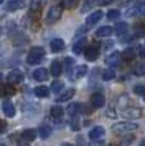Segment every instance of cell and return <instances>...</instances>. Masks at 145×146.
I'll return each instance as SVG.
<instances>
[{
  "label": "cell",
  "instance_id": "6da1fadb",
  "mask_svg": "<svg viewBox=\"0 0 145 146\" xmlns=\"http://www.w3.org/2000/svg\"><path fill=\"white\" fill-rule=\"evenodd\" d=\"M44 56H45V50L41 46H35L30 50L27 55V63L31 64V66H35V64H39L43 62Z\"/></svg>",
  "mask_w": 145,
  "mask_h": 146
},
{
  "label": "cell",
  "instance_id": "7a4b0ae2",
  "mask_svg": "<svg viewBox=\"0 0 145 146\" xmlns=\"http://www.w3.org/2000/svg\"><path fill=\"white\" fill-rule=\"evenodd\" d=\"M138 129V124L136 123H131V122H120V123H116L112 127V131L117 135H125L128 132H132Z\"/></svg>",
  "mask_w": 145,
  "mask_h": 146
},
{
  "label": "cell",
  "instance_id": "3957f363",
  "mask_svg": "<svg viewBox=\"0 0 145 146\" xmlns=\"http://www.w3.org/2000/svg\"><path fill=\"white\" fill-rule=\"evenodd\" d=\"M62 10L63 9H62L61 5H54V7H51L50 9H49L48 14H46V18H45L46 23L57 22V21L61 18V15H62Z\"/></svg>",
  "mask_w": 145,
  "mask_h": 146
},
{
  "label": "cell",
  "instance_id": "277c9868",
  "mask_svg": "<svg viewBox=\"0 0 145 146\" xmlns=\"http://www.w3.org/2000/svg\"><path fill=\"white\" fill-rule=\"evenodd\" d=\"M125 14H126V17H128V18H135V17H140V15H145V3L128 8Z\"/></svg>",
  "mask_w": 145,
  "mask_h": 146
},
{
  "label": "cell",
  "instance_id": "5b68a950",
  "mask_svg": "<svg viewBox=\"0 0 145 146\" xmlns=\"http://www.w3.org/2000/svg\"><path fill=\"white\" fill-rule=\"evenodd\" d=\"M141 109H139V108H135V106H128V108H125L122 110V115L125 117V118H127V119H138V118H140L141 117Z\"/></svg>",
  "mask_w": 145,
  "mask_h": 146
},
{
  "label": "cell",
  "instance_id": "8992f818",
  "mask_svg": "<svg viewBox=\"0 0 145 146\" xmlns=\"http://www.w3.org/2000/svg\"><path fill=\"white\" fill-rule=\"evenodd\" d=\"M99 56V48L95 45H90L86 46L85 49V58L87 59L89 62H95Z\"/></svg>",
  "mask_w": 145,
  "mask_h": 146
},
{
  "label": "cell",
  "instance_id": "52a82bcc",
  "mask_svg": "<svg viewBox=\"0 0 145 146\" xmlns=\"http://www.w3.org/2000/svg\"><path fill=\"white\" fill-rule=\"evenodd\" d=\"M46 0H32L30 4V14H40L43 8L45 7Z\"/></svg>",
  "mask_w": 145,
  "mask_h": 146
},
{
  "label": "cell",
  "instance_id": "ba28073f",
  "mask_svg": "<svg viewBox=\"0 0 145 146\" xmlns=\"http://www.w3.org/2000/svg\"><path fill=\"white\" fill-rule=\"evenodd\" d=\"M90 103H91V105L94 108H102L105 103V98L102 92H95L90 98Z\"/></svg>",
  "mask_w": 145,
  "mask_h": 146
},
{
  "label": "cell",
  "instance_id": "9c48e42d",
  "mask_svg": "<svg viewBox=\"0 0 145 146\" xmlns=\"http://www.w3.org/2000/svg\"><path fill=\"white\" fill-rule=\"evenodd\" d=\"M120 62H121V53H118V51H114V53H112L110 55L107 56V59H105V63H107V66H109L110 68L118 67V66H120Z\"/></svg>",
  "mask_w": 145,
  "mask_h": 146
},
{
  "label": "cell",
  "instance_id": "30bf717a",
  "mask_svg": "<svg viewBox=\"0 0 145 146\" xmlns=\"http://www.w3.org/2000/svg\"><path fill=\"white\" fill-rule=\"evenodd\" d=\"M86 73H87L86 66H78V67H76V68H72V71L69 72L68 74L71 76L72 80H77V78H80V77H84Z\"/></svg>",
  "mask_w": 145,
  "mask_h": 146
},
{
  "label": "cell",
  "instance_id": "8fae6325",
  "mask_svg": "<svg viewBox=\"0 0 145 146\" xmlns=\"http://www.w3.org/2000/svg\"><path fill=\"white\" fill-rule=\"evenodd\" d=\"M85 106L82 105V104H78V103H72L68 105V108H67V110H68V114L72 117H76L77 114L80 113H85Z\"/></svg>",
  "mask_w": 145,
  "mask_h": 146
},
{
  "label": "cell",
  "instance_id": "7c38bea8",
  "mask_svg": "<svg viewBox=\"0 0 145 146\" xmlns=\"http://www.w3.org/2000/svg\"><path fill=\"white\" fill-rule=\"evenodd\" d=\"M7 78L10 83H18L23 80V73L19 69H13V71H10L8 73Z\"/></svg>",
  "mask_w": 145,
  "mask_h": 146
},
{
  "label": "cell",
  "instance_id": "4fadbf2b",
  "mask_svg": "<svg viewBox=\"0 0 145 146\" xmlns=\"http://www.w3.org/2000/svg\"><path fill=\"white\" fill-rule=\"evenodd\" d=\"M84 49H86V37H85V36L84 37H80L78 40L73 44L72 50H73V53L76 54V55H80V54L84 51Z\"/></svg>",
  "mask_w": 145,
  "mask_h": 146
},
{
  "label": "cell",
  "instance_id": "5bb4252c",
  "mask_svg": "<svg viewBox=\"0 0 145 146\" xmlns=\"http://www.w3.org/2000/svg\"><path fill=\"white\" fill-rule=\"evenodd\" d=\"M102 18H103V12L102 10H96V12L91 13V14L86 18V25L87 26H94V25H96Z\"/></svg>",
  "mask_w": 145,
  "mask_h": 146
},
{
  "label": "cell",
  "instance_id": "9a60e30c",
  "mask_svg": "<svg viewBox=\"0 0 145 146\" xmlns=\"http://www.w3.org/2000/svg\"><path fill=\"white\" fill-rule=\"evenodd\" d=\"M1 109H3V111H4V114H5L7 117H9V118L14 117V114H15V108H14V105H13L10 101H8V100L3 101Z\"/></svg>",
  "mask_w": 145,
  "mask_h": 146
},
{
  "label": "cell",
  "instance_id": "2e32d148",
  "mask_svg": "<svg viewBox=\"0 0 145 146\" xmlns=\"http://www.w3.org/2000/svg\"><path fill=\"white\" fill-rule=\"evenodd\" d=\"M104 133H105V129L103 128L102 126H98V127H94V128L89 132V137L91 140H94V141H96V140L102 139V137L104 136Z\"/></svg>",
  "mask_w": 145,
  "mask_h": 146
},
{
  "label": "cell",
  "instance_id": "e0dca14e",
  "mask_svg": "<svg viewBox=\"0 0 145 146\" xmlns=\"http://www.w3.org/2000/svg\"><path fill=\"white\" fill-rule=\"evenodd\" d=\"M25 7V3L22 0H10V1L7 3V7L5 9L8 12H14V10H18V9H22Z\"/></svg>",
  "mask_w": 145,
  "mask_h": 146
},
{
  "label": "cell",
  "instance_id": "ac0fdd59",
  "mask_svg": "<svg viewBox=\"0 0 145 146\" xmlns=\"http://www.w3.org/2000/svg\"><path fill=\"white\" fill-rule=\"evenodd\" d=\"M15 94V88L13 85H10V83H7V85H4L3 87H0V96L1 98H8V96H12Z\"/></svg>",
  "mask_w": 145,
  "mask_h": 146
},
{
  "label": "cell",
  "instance_id": "d6986e66",
  "mask_svg": "<svg viewBox=\"0 0 145 146\" xmlns=\"http://www.w3.org/2000/svg\"><path fill=\"white\" fill-rule=\"evenodd\" d=\"M49 77V73L46 71V68H37L35 72H33V78L39 82H43V81H46Z\"/></svg>",
  "mask_w": 145,
  "mask_h": 146
},
{
  "label": "cell",
  "instance_id": "ffe728a7",
  "mask_svg": "<svg viewBox=\"0 0 145 146\" xmlns=\"http://www.w3.org/2000/svg\"><path fill=\"white\" fill-rule=\"evenodd\" d=\"M50 48L53 53H61L64 49V41L62 38H54L50 42Z\"/></svg>",
  "mask_w": 145,
  "mask_h": 146
},
{
  "label": "cell",
  "instance_id": "44dd1931",
  "mask_svg": "<svg viewBox=\"0 0 145 146\" xmlns=\"http://www.w3.org/2000/svg\"><path fill=\"white\" fill-rule=\"evenodd\" d=\"M112 33H113L112 27H109V26H103L99 30H96L95 36H96V37H108V36H110Z\"/></svg>",
  "mask_w": 145,
  "mask_h": 146
},
{
  "label": "cell",
  "instance_id": "7402d4cb",
  "mask_svg": "<svg viewBox=\"0 0 145 146\" xmlns=\"http://www.w3.org/2000/svg\"><path fill=\"white\" fill-rule=\"evenodd\" d=\"M74 94H76V91H74V88H69V90H67L66 92H63L62 95H59L58 98H57V101L58 103H63V101H68L69 99H72L74 96Z\"/></svg>",
  "mask_w": 145,
  "mask_h": 146
},
{
  "label": "cell",
  "instance_id": "603a6c76",
  "mask_svg": "<svg viewBox=\"0 0 145 146\" xmlns=\"http://www.w3.org/2000/svg\"><path fill=\"white\" fill-rule=\"evenodd\" d=\"M128 31V25L125 22H121V23H117L114 27V32L117 36H123L126 32Z\"/></svg>",
  "mask_w": 145,
  "mask_h": 146
},
{
  "label": "cell",
  "instance_id": "cb8c5ba5",
  "mask_svg": "<svg viewBox=\"0 0 145 146\" xmlns=\"http://www.w3.org/2000/svg\"><path fill=\"white\" fill-rule=\"evenodd\" d=\"M21 137H22V140H25V141L31 142L35 140L36 132L33 131V129H25V131L22 132V135H21Z\"/></svg>",
  "mask_w": 145,
  "mask_h": 146
},
{
  "label": "cell",
  "instance_id": "d4e9b609",
  "mask_svg": "<svg viewBox=\"0 0 145 146\" xmlns=\"http://www.w3.org/2000/svg\"><path fill=\"white\" fill-rule=\"evenodd\" d=\"M50 72L54 77H59L62 73V64L59 63L58 60H54L50 66Z\"/></svg>",
  "mask_w": 145,
  "mask_h": 146
},
{
  "label": "cell",
  "instance_id": "484cf974",
  "mask_svg": "<svg viewBox=\"0 0 145 146\" xmlns=\"http://www.w3.org/2000/svg\"><path fill=\"white\" fill-rule=\"evenodd\" d=\"M39 133H40L41 139H48L51 133V127L48 124H43V126L39 128Z\"/></svg>",
  "mask_w": 145,
  "mask_h": 146
},
{
  "label": "cell",
  "instance_id": "4316f807",
  "mask_svg": "<svg viewBox=\"0 0 145 146\" xmlns=\"http://www.w3.org/2000/svg\"><path fill=\"white\" fill-rule=\"evenodd\" d=\"M35 95L37 98H48L49 96V88L46 86H39L35 88Z\"/></svg>",
  "mask_w": 145,
  "mask_h": 146
},
{
  "label": "cell",
  "instance_id": "83f0119b",
  "mask_svg": "<svg viewBox=\"0 0 145 146\" xmlns=\"http://www.w3.org/2000/svg\"><path fill=\"white\" fill-rule=\"evenodd\" d=\"M135 55H136L135 49H134V48H128V49H126V50L123 51L121 56H122L123 59H126V60H132V59L135 58Z\"/></svg>",
  "mask_w": 145,
  "mask_h": 146
},
{
  "label": "cell",
  "instance_id": "f1b7e54d",
  "mask_svg": "<svg viewBox=\"0 0 145 146\" xmlns=\"http://www.w3.org/2000/svg\"><path fill=\"white\" fill-rule=\"evenodd\" d=\"M63 113H64V110H63L62 106H53L51 110H50V115L53 117V118H55V119L61 118V117L63 115Z\"/></svg>",
  "mask_w": 145,
  "mask_h": 146
},
{
  "label": "cell",
  "instance_id": "f546056e",
  "mask_svg": "<svg viewBox=\"0 0 145 146\" xmlns=\"http://www.w3.org/2000/svg\"><path fill=\"white\" fill-rule=\"evenodd\" d=\"M114 77H116V72H114V69L113 68L105 69V71L103 72V74H102V78L104 81H110V80H113Z\"/></svg>",
  "mask_w": 145,
  "mask_h": 146
},
{
  "label": "cell",
  "instance_id": "4dcf8cb0",
  "mask_svg": "<svg viewBox=\"0 0 145 146\" xmlns=\"http://www.w3.org/2000/svg\"><path fill=\"white\" fill-rule=\"evenodd\" d=\"M134 74L139 76V77H141V76H145V64L144 63H139L135 66V68L132 69Z\"/></svg>",
  "mask_w": 145,
  "mask_h": 146
},
{
  "label": "cell",
  "instance_id": "1f68e13d",
  "mask_svg": "<svg viewBox=\"0 0 145 146\" xmlns=\"http://www.w3.org/2000/svg\"><path fill=\"white\" fill-rule=\"evenodd\" d=\"M63 87H64V83L62 82V81H54V82L51 83V91H53L54 94H58L59 91H62Z\"/></svg>",
  "mask_w": 145,
  "mask_h": 146
},
{
  "label": "cell",
  "instance_id": "d6a6232c",
  "mask_svg": "<svg viewBox=\"0 0 145 146\" xmlns=\"http://www.w3.org/2000/svg\"><path fill=\"white\" fill-rule=\"evenodd\" d=\"M134 92H135L136 95L141 96L145 100V86L144 85H136L135 87H134Z\"/></svg>",
  "mask_w": 145,
  "mask_h": 146
},
{
  "label": "cell",
  "instance_id": "836d02e7",
  "mask_svg": "<svg viewBox=\"0 0 145 146\" xmlns=\"http://www.w3.org/2000/svg\"><path fill=\"white\" fill-rule=\"evenodd\" d=\"M107 17H108V19L109 21H116L117 18L121 17V13H120V10H117V9H112V10L108 12Z\"/></svg>",
  "mask_w": 145,
  "mask_h": 146
},
{
  "label": "cell",
  "instance_id": "e575fe53",
  "mask_svg": "<svg viewBox=\"0 0 145 146\" xmlns=\"http://www.w3.org/2000/svg\"><path fill=\"white\" fill-rule=\"evenodd\" d=\"M95 1H96V0H85V1H84V5H82L81 12H82V13H86L87 10H90V9L92 8V5H94Z\"/></svg>",
  "mask_w": 145,
  "mask_h": 146
},
{
  "label": "cell",
  "instance_id": "d590c367",
  "mask_svg": "<svg viewBox=\"0 0 145 146\" xmlns=\"http://www.w3.org/2000/svg\"><path fill=\"white\" fill-rule=\"evenodd\" d=\"M77 3H78V0H62V7L71 9V8L76 7Z\"/></svg>",
  "mask_w": 145,
  "mask_h": 146
},
{
  "label": "cell",
  "instance_id": "8d00e7d4",
  "mask_svg": "<svg viewBox=\"0 0 145 146\" xmlns=\"http://www.w3.org/2000/svg\"><path fill=\"white\" fill-rule=\"evenodd\" d=\"M74 60L72 58H69V56H67L66 59H64V66H66V69L68 71V73L72 71V66H73Z\"/></svg>",
  "mask_w": 145,
  "mask_h": 146
},
{
  "label": "cell",
  "instance_id": "74e56055",
  "mask_svg": "<svg viewBox=\"0 0 145 146\" xmlns=\"http://www.w3.org/2000/svg\"><path fill=\"white\" fill-rule=\"evenodd\" d=\"M134 139H135L134 136H127L122 142H121V145H120V146H128V145L131 144V142L134 141Z\"/></svg>",
  "mask_w": 145,
  "mask_h": 146
},
{
  "label": "cell",
  "instance_id": "f35d334b",
  "mask_svg": "<svg viewBox=\"0 0 145 146\" xmlns=\"http://www.w3.org/2000/svg\"><path fill=\"white\" fill-rule=\"evenodd\" d=\"M5 128H7V122L0 119V133H3L5 131Z\"/></svg>",
  "mask_w": 145,
  "mask_h": 146
},
{
  "label": "cell",
  "instance_id": "ab89813d",
  "mask_svg": "<svg viewBox=\"0 0 145 146\" xmlns=\"http://www.w3.org/2000/svg\"><path fill=\"white\" fill-rule=\"evenodd\" d=\"M139 55L145 59V46H139Z\"/></svg>",
  "mask_w": 145,
  "mask_h": 146
},
{
  "label": "cell",
  "instance_id": "60d3db41",
  "mask_svg": "<svg viewBox=\"0 0 145 146\" xmlns=\"http://www.w3.org/2000/svg\"><path fill=\"white\" fill-rule=\"evenodd\" d=\"M113 0H98V4L99 5H108V4H110Z\"/></svg>",
  "mask_w": 145,
  "mask_h": 146
},
{
  "label": "cell",
  "instance_id": "b9f144b4",
  "mask_svg": "<svg viewBox=\"0 0 145 146\" xmlns=\"http://www.w3.org/2000/svg\"><path fill=\"white\" fill-rule=\"evenodd\" d=\"M89 146H103V142H91Z\"/></svg>",
  "mask_w": 145,
  "mask_h": 146
},
{
  "label": "cell",
  "instance_id": "7bdbcfd3",
  "mask_svg": "<svg viewBox=\"0 0 145 146\" xmlns=\"http://www.w3.org/2000/svg\"><path fill=\"white\" fill-rule=\"evenodd\" d=\"M62 146H74V145H72V144H63Z\"/></svg>",
  "mask_w": 145,
  "mask_h": 146
},
{
  "label": "cell",
  "instance_id": "ee69618b",
  "mask_svg": "<svg viewBox=\"0 0 145 146\" xmlns=\"http://www.w3.org/2000/svg\"><path fill=\"white\" fill-rule=\"evenodd\" d=\"M140 146H145V140H143V141H141V144H140Z\"/></svg>",
  "mask_w": 145,
  "mask_h": 146
},
{
  "label": "cell",
  "instance_id": "f6af8a7d",
  "mask_svg": "<svg viewBox=\"0 0 145 146\" xmlns=\"http://www.w3.org/2000/svg\"><path fill=\"white\" fill-rule=\"evenodd\" d=\"M1 81H3V74L0 73V82H1Z\"/></svg>",
  "mask_w": 145,
  "mask_h": 146
},
{
  "label": "cell",
  "instance_id": "bcb514c9",
  "mask_svg": "<svg viewBox=\"0 0 145 146\" xmlns=\"http://www.w3.org/2000/svg\"><path fill=\"white\" fill-rule=\"evenodd\" d=\"M3 1H4V0H0V4H1V3H3Z\"/></svg>",
  "mask_w": 145,
  "mask_h": 146
},
{
  "label": "cell",
  "instance_id": "7dc6e473",
  "mask_svg": "<svg viewBox=\"0 0 145 146\" xmlns=\"http://www.w3.org/2000/svg\"><path fill=\"white\" fill-rule=\"evenodd\" d=\"M0 146H4V145H0Z\"/></svg>",
  "mask_w": 145,
  "mask_h": 146
},
{
  "label": "cell",
  "instance_id": "c3c4849f",
  "mask_svg": "<svg viewBox=\"0 0 145 146\" xmlns=\"http://www.w3.org/2000/svg\"><path fill=\"white\" fill-rule=\"evenodd\" d=\"M112 146H113V145H112Z\"/></svg>",
  "mask_w": 145,
  "mask_h": 146
}]
</instances>
